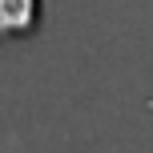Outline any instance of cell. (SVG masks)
I'll return each instance as SVG.
<instances>
[{
	"label": "cell",
	"instance_id": "obj_1",
	"mask_svg": "<svg viewBox=\"0 0 153 153\" xmlns=\"http://www.w3.org/2000/svg\"><path fill=\"white\" fill-rule=\"evenodd\" d=\"M45 0H0V45H24L40 32Z\"/></svg>",
	"mask_w": 153,
	"mask_h": 153
}]
</instances>
